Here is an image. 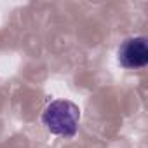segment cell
I'll use <instances>...</instances> for the list:
<instances>
[{"instance_id": "6da1fadb", "label": "cell", "mask_w": 148, "mask_h": 148, "mask_svg": "<svg viewBox=\"0 0 148 148\" xmlns=\"http://www.w3.org/2000/svg\"><path fill=\"white\" fill-rule=\"evenodd\" d=\"M79 120H80V110L75 103L66 101V99H58L47 105L42 115L44 125L56 136L63 138H71L75 136L79 129Z\"/></svg>"}, {"instance_id": "7a4b0ae2", "label": "cell", "mask_w": 148, "mask_h": 148, "mask_svg": "<svg viewBox=\"0 0 148 148\" xmlns=\"http://www.w3.org/2000/svg\"><path fill=\"white\" fill-rule=\"evenodd\" d=\"M119 61L124 68H143L148 63V45L146 38L132 37L127 38L119 49Z\"/></svg>"}]
</instances>
